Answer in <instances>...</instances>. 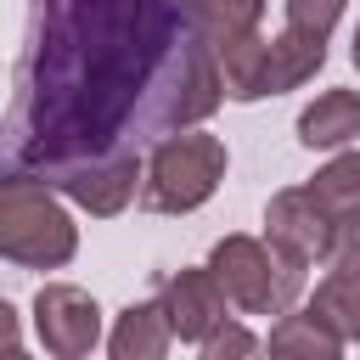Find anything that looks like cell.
Listing matches in <instances>:
<instances>
[{"mask_svg": "<svg viewBox=\"0 0 360 360\" xmlns=\"http://www.w3.org/2000/svg\"><path fill=\"white\" fill-rule=\"evenodd\" d=\"M219 101L214 39L186 0H28L0 174L56 186L68 169L202 124Z\"/></svg>", "mask_w": 360, "mask_h": 360, "instance_id": "obj_1", "label": "cell"}, {"mask_svg": "<svg viewBox=\"0 0 360 360\" xmlns=\"http://www.w3.org/2000/svg\"><path fill=\"white\" fill-rule=\"evenodd\" d=\"M79 253V225L62 191L39 174H0V259L22 270H62Z\"/></svg>", "mask_w": 360, "mask_h": 360, "instance_id": "obj_2", "label": "cell"}, {"mask_svg": "<svg viewBox=\"0 0 360 360\" xmlns=\"http://www.w3.org/2000/svg\"><path fill=\"white\" fill-rule=\"evenodd\" d=\"M225 141L219 135H202V129H174L163 135L146 163H141V208L152 214H191L202 208L219 180H225Z\"/></svg>", "mask_w": 360, "mask_h": 360, "instance_id": "obj_3", "label": "cell"}, {"mask_svg": "<svg viewBox=\"0 0 360 360\" xmlns=\"http://www.w3.org/2000/svg\"><path fill=\"white\" fill-rule=\"evenodd\" d=\"M208 270H214V281L225 287V298H231L242 315H281V309H292L298 292H304V264L281 259L270 242L242 236V231L214 242Z\"/></svg>", "mask_w": 360, "mask_h": 360, "instance_id": "obj_4", "label": "cell"}, {"mask_svg": "<svg viewBox=\"0 0 360 360\" xmlns=\"http://www.w3.org/2000/svg\"><path fill=\"white\" fill-rule=\"evenodd\" d=\"M264 236H270V248L281 253V259H292V264H326L332 259V236H338V219L309 197V191H276L270 197V208H264Z\"/></svg>", "mask_w": 360, "mask_h": 360, "instance_id": "obj_5", "label": "cell"}, {"mask_svg": "<svg viewBox=\"0 0 360 360\" xmlns=\"http://www.w3.org/2000/svg\"><path fill=\"white\" fill-rule=\"evenodd\" d=\"M34 332L45 343V354L56 360H79L101 343V304L84 292V287H68V281H51L39 287L34 298Z\"/></svg>", "mask_w": 360, "mask_h": 360, "instance_id": "obj_6", "label": "cell"}, {"mask_svg": "<svg viewBox=\"0 0 360 360\" xmlns=\"http://www.w3.org/2000/svg\"><path fill=\"white\" fill-rule=\"evenodd\" d=\"M56 191L68 202H79L84 214L112 219L129 208V197H141V152H112V158H96L84 169H68L56 180Z\"/></svg>", "mask_w": 360, "mask_h": 360, "instance_id": "obj_7", "label": "cell"}, {"mask_svg": "<svg viewBox=\"0 0 360 360\" xmlns=\"http://www.w3.org/2000/svg\"><path fill=\"white\" fill-rule=\"evenodd\" d=\"M225 287L214 281V270L202 264V270H180V276H169V287H163V315H169V332L180 338V343H202L219 321H225Z\"/></svg>", "mask_w": 360, "mask_h": 360, "instance_id": "obj_8", "label": "cell"}, {"mask_svg": "<svg viewBox=\"0 0 360 360\" xmlns=\"http://www.w3.org/2000/svg\"><path fill=\"white\" fill-rule=\"evenodd\" d=\"M214 62H219V84H225L231 101L270 96V39H259V28L214 39Z\"/></svg>", "mask_w": 360, "mask_h": 360, "instance_id": "obj_9", "label": "cell"}, {"mask_svg": "<svg viewBox=\"0 0 360 360\" xmlns=\"http://www.w3.org/2000/svg\"><path fill=\"white\" fill-rule=\"evenodd\" d=\"M360 135V90H321L298 112V141L309 152H338Z\"/></svg>", "mask_w": 360, "mask_h": 360, "instance_id": "obj_10", "label": "cell"}, {"mask_svg": "<svg viewBox=\"0 0 360 360\" xmlns=\"http://www.w3.org/2000/svg\"><path fill=\"white\" fill-rule=\"evenodd\" d=\"M169 338H174V332H169L163 298H141V304H129V309L118 315L107 349H112V360H158V354L169 349Z\"/></svg>", "mask_w": 360, "mask_h": 360, "instance_id": "obj_11", "label": "cell"}, {"mask_svg": "<svg viewBox=\"0 0 360 360\" xmlns=\"http://www.w3.org/2000/svg\"><path fill=\"white\" fill-rule=\"evenodd\" d=\"M270 354H304V360H332V354H343V332L315 309V304H304V309H281V321L270 326Z\"/></svg>", "mask_w": 360, "mask_h": 360, "instance_id": "obj_12", "label": "cell"}, {"mask_svg": "<svg viewBox=\"0 0 360 360\" xmlns=\"http://www.w3.org/2000/svg\"><path fill=\"white\" fill-rule=\"evenodd\" d=\"M326 62V39L321 34H304V28H281L270 39V96L281 90H298L304 79H315Z\"/></svg>", "mask_w": 360, "mask_h": 360, "instance_id": "obj_13", "label": "cell"}, {"mask_svg": "<svg viewBox=\"0 0 360 360\" xmlns=\"http://www.w3.org/2000/svg\"><path fill=\"white\" fill-rule=\"evenodd\" d=\"M309 304L343 332V343H360V264H326Z\"/></svg>", "mask_w": 360, "mask_h": 360, "instance_id": "obj_14", "label": "cell"}, {"mask_svg": "<svg viewBox=\"0 0 360 360\" xmlns=\"http://www.w3.org/2000/svg\"><path fill=\"white\" fill-rule=\"evenodd\" d=\"M332 219H349V214H360V152H338L309 186H304Z\"/></svg>", "mask_w": 360, "mask_h": 360, "instance_id": "obj_15", "label": "cell"}, {"mask_svg": "<svg viewBox=\"0 0 360 360\" xmlns=\"http://www.w3.org/2000/svg\"><path fill=\"white\" fill-rule=\"evenodd\" d=\"M186 11L197 17V28H202L208 39H231V34L259 28L264 0H186Z\"/></svg>", "mask_w": 360, "mask_h": 360, "instance_id": "obj_16", "label": "cell"}, {"mask_svg": "<svg viewBox=\"0 0 360 360\" xmlns=\"http://www.w3.org/2000/svg\"><path fill=\"white\" fill-rule=\"evenodd\" d=\"M349 0H287V28H304V34H332L338 17H343Z\"/></svg>", "mask_w": 360, "mask_h": 360, "instance_id": "obj_17", "label": "cell"}, {"mask_svg": "<svg viewBox=\"0 0 360 360\" xmlns=\"http://www.w3.org/2000/svg\"><path fill=\"white\" fill-rule=\"evenodd\" d=\"M253 349H259V338H253V332H242V326H225V321L202 338V354H208V360H225V354H253Z\"/></svg>", "mask_w": 360, "mask_h": 360, "instance_id": "obj_18", "label": "cell"}, {"mask_svg": "<svg viewBox=\"0 0 360 360\" xmlns=\"http://www.w3.org/2000/svg\"><path fill=\"white\" fill-rule=\"evenodd\" d=\"M22 349V326H17V309L0 298V354H17Z\"/></svg>", "mask_w": 360, "mask_h": 360, "instance_id": "obj_19", "label": "cell"}, {"mask_svg": "<svg viewBox=\"0 0 360 360\" xmlns=\"http://www.w3.org/2000/svg\"><path fill=\"white\" fill-rule=\"evenodd\" d=\"M349 56H354V68H360V28H354V51H349Z\"/></svg>", "mask_w": 360, "mask_h": 360, "instance_id": "obj_20", "label": "cell"}]
</instances>
